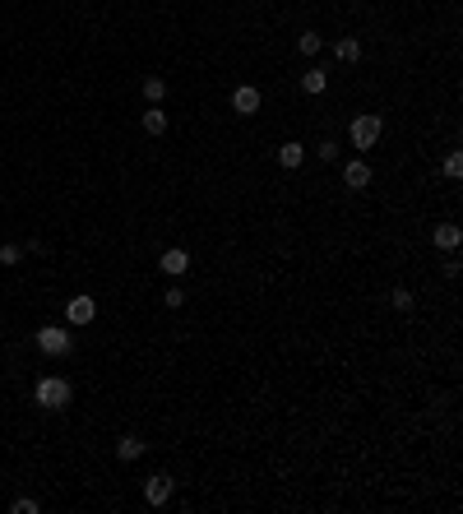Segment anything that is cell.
Here are the masks:
<instances>
[{"label":"cell","instance_id":"cell-1","mask_svg":"<svg viewBox=\"0 0 463 514\" xmlns=\"http://www.w3.org/2000/svg\"><path fill=\"white\" fill-rule=\"evenodd\" d=\"M32 399H37V408H65L70 403V380H61V375H46V380H37V390H32Z\"/></svg>","mask_w":463,"mask_h":514},{"label":"cell","instance_id":"cell-2","mask_svg":"<svg viewBox=\"0 0 463 514\" xmlns=\"http://www.w3.org/2000/svg\"><path fill=\"white\" fill-rule=\"evenodd\" d=\"M37 348H42L46 357H65V352H70V334H65L61 325H42L37 329Z\"/></svg>","mask_w":463,"mask_h":514},{"label":"cell","instance_id":"cell-3","mask_svg":"<svg viewBox=\"0 0 463 514\" xmlns=\"http://www.w3.org/2000/svg\"><path fill=\"white\" fill-rule=\"evenodd\" d=\"M348 135H352V144H357V149H370V144L380 140V116H370V111H366V116H357Z\"/></svg>","mask_w":463,"mask_h":514},{"label":"cell","instance_id":"cell-4","mask_svg":"<svg viewBox=\"0 0 463 514\" xmlns=\"http://www.w3.org/2000/svg\"><path fill=\"white\" fill-rule=\"evenodd\" d=\"M93 315H97V301H93V296H70V306H65V320H70V325H93Z\"/></svg>","mask_w":463,"mask_h":514},{"label":"cell","instance_id":"cell-5","mask_svg":"<svg viewBox=\"0 0 463 514\" xmlns=\"http://www.w3.org/2000/svg\"><path fill=\"white\" fill-rule=\"evenodd\" d=\"M232 107L241 111V116H255V111H260V88H255V84H241V88L232 93Z\"/></svg>","mask_w":463,"mask_h":514},{"label":"cell","instance_id":"cell-6","mask_svg":"<svg viewBox=\"0 0 463 514\" xmlns=\"http://www.w3.org/2000/svg\"><path fill=\"white\" fill-rule=\"evenodd\" d=\"M343 186H348V190H366L370 186V167H366V162H348V167H343Z\"/></svg>","mask_w":463,"mask_h":514},{"label":"cell","instance_id":"cell-7","mask_svg":"<svg viewBox=\"0 0 463 514\" xmlns=\"http://www.w3.org/2000/svg\"><path fill=\"white\" fill-rule=\"evenodd\" d=\"M158 265L167 269L171 278H181L185 269H190V255H185V250H181V246H171V250H167V255H162V260H158Z\"/></svg>","mask_w":463,"mask_h":514},{"label":"cell","instance_id":"cell-8","mask_svg":"<svg viewBox=\"0 0 463 514\" xmlns=\"http://www.w3.org/2000/svg\"><path fill=\"white\" fill-rule=\"evenodd\" d=\"M144 496H149V505H167V496H171V477H149V486H144Z\"/></svg>","mask_w":463,"mask_h":514},{"label":"cell","instance_id":"cell-9","mask_svg":"<svg viewBox=\"0 0 463 514\" xmlns=\"http://www.w3.org/2000/svg\"><path fill=\"white\" fill-rule=\"evenodd\" d=\"M459 241H463V232L454 227V222H440V227H435V246H440V250H454Z\"/></svg>","mask_w":463,"mask_h":514},{"label":"cell","instance_id":"cell-10","mask_svg":"<svg viewBox=\"0 0 463 514\" xmlns=\"http://www.w3.org/2000/svg\"><path fill=\"white\" fill-rule=\"evenodd\" d=\"M139 454H144V440H139V436H121V440H116V459L130 464V459H139Z\"/></svg>","mask_w":463,"mask_h":514},{"label":"cell","instance_id":"cell-11","mask_svg":"<svg viewBox=\"0 0 463 514\" xmlns=\"http://www.w3.org/2000/svg\"><path fill=\"white\" fill-rule=\"evenodd\" d=\"M301 153H306V149H301V144H292V140H287V144H283V149H278V162H283V167L292 171V167H301Z\"/></svg>","mask_w":463,"mask_h":514},{"label":"cell","instance_id":"cell-12","mask_svg":"<svg viewBox=\"0 0 463 514\" xmlns=\"http://www.w3.org/2000/svg\"><path fill=\"white\" fill-rule=\"evenodd\" d=\"M144 130H149V135H162V130H167V111L149 107V111H144Z\"/></svg>","mask_w":463,"mask_h":514},{"label":"cell","instance_id":"cell-13","mask_svg":"<svg viewBox=\"0 0 463 514\" xmlns=\"http://www.w3.org/2000/svg\"><path fill=\"white\" fill-rule=\"evenodd\" d=\"M324 84H329L324 70H306V75H301V88H306V93H324Z\"/></svg>","mask_w":463,"mask_h":514},{"label":"cell","instance_id":"cell-14","mask_svg":"<svg viewBox=\"0 0 463 514\" xmlns=\"http://www.w3.org/2000/svg\"><path fill=\"white\" fill-rule=\"evenodd\" d=\"M339 61H361V42L357 37H339Z\"/></svg>","mask_w":463,"mask_h":514},{"label":"cell","instance_id":"cell-15","mask_svg":"<svg viewBox=\"0 0 463 514\" xmlns=\"http://www.w3.org/2000/svg\"><path fill=\"white\" fill-rule=\"evenodd\" d=\"M296 47L306 51V56H315V51L324 47V37H320V32H301V37H296Z\"/></svg>","mask_w":463,"mask_h":514},{"label":"cell","instance_id":"cell-16","mask_svg":"<svg viewBox=\"0 0 463 514\" xmlns=\"http://www.w3.org/2000/svg\"><path fill=\"white\" fill-rule=\"evenodd\" d=\"M162 93H167V84H162L158 75H149V79H144V97H149V102H158Z\"/></svg>","mask_w":463,"mask_h":514},{"label":"cell","instance_id":"cell-17","mask_svg":"<svg viewBox=\"0 0 463 514\" xmlns=\"http://www.w3.org/2000/svg\"><path fill=\"white\" fill-rule=\"evenodd\" d=\"M19 260H23V250H19L15 241H10V246H0V265H5V269H15Z\"/></svg>","mask_w":463,"mask_h":514},{"label":"cell","instance_id":"cell-18","mask_svg":"<svg viewBox=\"0 0 463 514\" xmlns=\"http://www.w3.org/2000/svg\"><path fill=\"white\" fill-rule=\"evenodd\" d=\"M445 176H449V181H459V176H463V158H459V153L445 158Z\"/></svg>","mask_w":463,"mask_h":514},{"label":"cell","instance_id":"cell-19","mask_svg":"<svg viewBox=\"0 0 463 514\" xmlns=\"http://www.w3.org/2000/svg\"><path fill=\"white\" fill-rule=\"evenodd\" d=\"M10 510H15V514H37V510H42V505H37V500H32V496H19L15 505H10Z\"/></svg>","mask_w":463,"mask_h":514},{"label":"cell","instance_id":"cell-20","mask_svg":"<svg viewBox=\"0 0 463 514\" xmlns=\"http://www.w3.org/2000/svg\"><path fill=\"white\" fill-rule=\"evenodd\" d=\"M394 311H413V292H408V287L394 292Z\"/></svg>","mask_w":463,"mask_h":514},{"label":"cell","instance_id":"cell-21","mask_svg":"<svg viewBox=\"0 0 463 514\" xmlns=\"http://www.w3.org/2000/svg\"><path fill=\"white\" fill-rule=\"evenodd\" d=\"M162 301H167L171 311H176V306H181V301H185V292H181V287H167V292H162Z\"/></svg>","mask_w":463,"mask_h":514},{"label":"cell","instance_id":"cell-22","mask_svg":"<svg viewBox=\"0 0 463 514\" xmlns=\"http://www.w3.org/2000/svg\"><path fill=\"white\" fill-rule=\"evenodd\" d=\"M315 153H320V158H324V162H334V158H339V144H329V140H324V144H320V149H315Z\"/></svg>","mask_w":463,"mask_h":514}]
</instances>
